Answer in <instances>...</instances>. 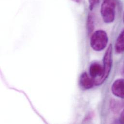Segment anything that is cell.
I'll return each mask as SVG.
<instances>
[{"mask_svg": "<svg viewBox=\"0 0 124 124\" xmlns=\"http://www.w3.org/2000/svg\"><path fill=\"white\" fill-rule=\"evenodd\" d=\"M108 37L106 32L102 30L95 31L90 38V46L96 51L103 50L107 46Z\"/></svg>", "mask_w": 124, "mask_h": 124, "instance_id": "6da1fadb", "label": "cell"}, {"mask_svg": "<svg viewBox=\"0 0 124 124\" xmlns=\"http://www.w3.org/2000/svg\"><path fill=\"white\" fill-rule=\"evenodd\" d=\"M116 0H104L101 4V13L104 22H113L116 16Z\"/></svg>", "mask_w": 124, "mask_h": 124, "instance_id": "7a4b0ae2", "label": "cell"}, {"mask_svg": "<svg viewBox=\"0 0 124 124\" xmlns=\"http://www.w3.org/2000/svg\"><path fill=\"white\" fill-rule=\"evenodd\" d=\"M113 46L111 44L109 46L103 57V73L101 79L96 82L95 85H99L103 84L108 78L111 71L113 65Z\"/></svg>", "mask_w": 124, "mask_h": 124, "instance_id": "3957f363", "label": "cell"}, {"mask_svg": "<svg viewBox=\"0 0 124 124\" xmlns=\"http://www.w3.org/2000/svg\"><path fill=\"white\" fill-rule=\"evenodd\" d=\"M89 75L94 79L96 83V82L101 78L103 75V66L98 63H93L89 67Z\"/></svg>", "mask_w": 124, "mask_h": 124, "instance_id": "277c9868", "label": "cell"}, {"mask_svg": "<svg viewBox=\"0 0 124 124\" xmlns=\"http://www.w3.org/2000/svg\"><path fill=\"white\" fill-rule=\"evenodd\" d=\"M111 90L115 96L124 99V79L116 80L112 85Z\"/></svg>", "mask_w": 124, "mask_h": 124, "instance_id": "5b68a950", "label": "cell"}, {"mask_svg": "<svg viewBox=\"0 0 124 124\" xmlns=\"http://www.w3.org/2000/svg\"><path fill=\"white\" fill-rule=\"evenodd\" d=\"M79 84L82 89L87 90L92 88L95 85V82L93 78L85 72L82 73L80 76Z\"/></svg>", "mask_w": 124, "mask_h": 124, "instance_id": "8992f818", "label": "cell"}, {"mask_svg": "<svg viewBox=\"0 0 124 124\" xmlns=\"http://www.w3.org/2000/svg\"><path fill=\"white\" fill-rule=\"evenodd\" d=\"M115 48L117 54H121L124 52V29L121 32L116 40Z\"/></svg>", "mask_w": 124, "mask_h": 124, "instance_id": "52a82bcc", "label": "cell"}, {"mask_svg": "<svg viewBox=\"0 0 124 124\" xmlns=\"http://www.w3.org/2000/svg\"><path fill=\"white\" fill-rule=\"evenodd\" d=\"M94 17L92 13H89L87 20V29L89 34H91L94 29Z\"/></svg>", "mask_w": 124, "mask_h": 124, "instance_id": "ba28073f", "label": "cell"}, {"mask_svg": "<svg viewBox=\"0 0 124 124\" xmlns=\"http://www.w3.org/2000/svg\"><path fill=\"white\" fill-rule=\"evenodd\" d=\"M100 0H88L89 8L90 10H92L96 4H97Z\"/></svg>", "mask_w": 124, "mask_h": 124, "instance_id": "9c48e42d", "label": "cell"}, {"mask_svg": "<svg viewBox=\"0 0 124 124\" xmlns=\"http://www.w3.org/2000/svg\"><path fill=\"white\" fill-rule=\"evenodd\" d=\"M119 120H120V122L121 123L124 124V109L121 113Z\"/></svg>", "mask_w": 124, "mask_h": 124, "instance_id": "30bf717a", "label": "cell"}, {"mask_svg": "<svg viewBox=\"0 0 124 124\" xmlns=\"http://www.w3.org/2000/svg\"><path fill=\"white\" fill-rule=\"evenodd\" d=\"M72 0L73 1H74V2H76V3H80L82 1V0Z\"/></svg>", "mask_w": 124, "mask_h": 124, "instance_id": "8fae6325", "label": "cell"}, {"mask_svg": "<svg viewBox=\"0 0 124 124\" xmlns=\"http://www.w3.org/2000/svg\"><path fill=\"white\" fill-rule=\"evenodd\" d=\"M122 74H123V75L124 76V69L122 70Z\"/></svg>", "mask_w": 124, "mask_h": 124, "instance_id": "7c38bea8", "label": "cell"}, {"mask_svg": "<svg viewBox=\"0 0 124 124\" xmlns=\"http://www.w3.org/2000/svg\"><path fill=\"white\" fill-rule=\"evenodd\" d=\"M123 22H124V15H123Z\"/></svg>", "mask_w": 124, "mask_h": 124, "instance_id": "4fadbf2b", "label": "cell"}]
</instances>
